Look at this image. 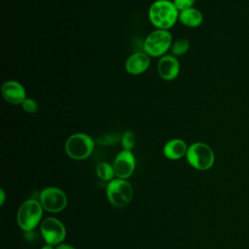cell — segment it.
I'll return each instance as SVG.
<instances>
[{"mask_svg":"<svg viewBox=\"0 0 249 249\" xmlns=\"http://www.w3.org/2000/svg\"><path fill=\"white\" fill-rule=\"evenodd\" d=\"M185 157L189 164L197 170L209 169L215 160L213 150L203 142H195L188 146Z\"/></svg>","mask_w":249,"mask_h":249,"instance_id":"cell-4","label":"cell"},{"mask_svg":"<svg viewBox=\"0 0 249 249\" xmlns=\"http://www.w3.org/2000/svg\"><path fill=\"white\" fill-rule=\"evenodd\" d=\"M188 146L186 142L179 138H173L167 141L162 149L164 157L171 160H176L186 156Z\"/></svg>","mask_w":249,"mask_h":249,"instance_id":"cell-13","label":"cell"},{"mask_svg":"<svg viewBox=\"0 0 249 249\" xmlns=\"http://www.w3.org/2000/svg\"><path fill=\"white\" fill-rule=\"evenodd\" d=\"M148 17L157 29L169 30L177 22L179 11L173 1L156 0L149 8Z\"/></svg>","mask_w":249,"mask_h":249,"instance_id":"cell-1","label":"cell"},{"mask_svg":"<svg viewBox=\"0 0 249 249\" xmlns=\"http://www.w3.org/2000/svg\"><path fill=\"white\" fill-rule=\"evenodd\" d=\"M195 2L196 0H173L174 5L179 12L193 8Z\"/></svg>","mask_w":249,"mask_h":249,"instance_id":"cell-20","label":"cell"},{"mask_svg":"<svg viewBox=\"0 0 249 249\" xmlns=\"http://www.w3.org/2000/svg\"><path fill=\"white\" fill-rule=\"evenodd\" d=\"M118 140H121V136L118 133H109L99 136L96 139V143H98L99 145H112Z\"/></svg>","mask_w":249,"mask_h":249,"instance_id":"cell-18","label":"cell"},{"mask_svg":"<svg viewBox=\"0 0 249 249\" xmlns=\"http://www.w3.org/2000/svg\"><path fill=\"white\" fill-rule=\"evenodd\" d=\"M178 20L187 27L196 28L202 23L203 15L199 10L193 7V8L179 12Z\"/></svg>","mask_w":249,"mask_h":249,"instance_id":"cell-14","label":"cell"},{"mask_svg":"<svg viewBox=\"0 0 249 249\" xmlns=\"http://www.w3.org/2000/svg\"><path fill=\"white\" fill-rule=\"evenodd\" d=\"M5 198H6V194L4 192L3 189L0 190V205H3L5 202Z\"/></svg>","mask_w":249,"mask_h":249,"instance_id":"cell-22","label":"cell"},{"mask_svg":"<svg viewBox=\"0 0 249 249\" xmlns=\"http://www.w3.org/2000/svg\"><path fill=\"white\" fill-rule=\"evenodd\" d=\"M55 249H76L75 247L69 245V244H64V243H60L56 246Z\"/></svg>","mask_w":249,"mask_h":249,"instance_id":"cell-21","label":"cell"},{"mask_svg":"<svg viewBox=\"0 0 249 249\" xmlns=\"http://www.w3.org/2000/svg\"><path fill=\"white\" fill-rule=\"evenodd\" d=\"M22 109L28 113V114H34L38 111V104L37 102L30 97H27L22 103H21Z\"/></svg>","mask_w":249,"mask_h":249,"instance_id":"cell-19","label":"cell"},{"mask_svg":"<svg viewBox=\"0 0 249 249\" xmlns=\"http://www.w3.org/2000/svg\"><path fill=\"white\" fill-rule=\"evenodd\" d=\"M40 203L44 210L51 213H58L66 207L67 197L62 190L49 187L41 192Z\"/></svg>","mask_w":249,"mask_h":249,"instance_id":"cell-7","label":"cell"},{"mask_svg":"<svg viewBox=\"0 0 249 249\" xmlns=\"http://www.w3.org/2000/svg\"><path fill=\"white\" fill-rule=\"evenodd\" d=\"M121 145L123 147V150L131 151L136 143V138L134 132L130 130H125L122 136H121Z\"/></svg>","mask_w":249,"mask_h":249,"instance_id":"cell-17","label":"cell"},{"mask_svg":"<svg viewBox=\"0 0 249 249\" xmlns=\"http://www.w3.org/2000/svg\"><path fill=\"white\" fill-rule=\"evenodd\" d=\"M41 234L47 244L58 245L62 243L66 236V230L64 225L53 217H48L41 223Z\"/></svg>","mask_w":249,"mask_h":249,"instance_id":"cell-8","label":"cell"},{"mask_svg":"<svg viewBox=\"0 0 249 249\" xmlns=\"http://www.w3.org/2000/svg\"><path fill=\"white\" fill-rule=\"evenodd\" d=\"M1 91L4 99L13 105H21L27 98L24 87L16 80L6 81L2 85Z\"/></svg>","mask_w":249,"mask_h":249,"instance_id":"cell-10","label":"cell"},{"mask_svg":"<svg viewBox=\"0 0 249 249\" xmlns=\"http://www.w3.org/2000/svg\"><path fill=\"white\" fill-rule=\"evenodd\" d=\"M106 195L109 201L116 207L127 205L133 196L131 185L125 179H113L106 187Z\"/></svg>","mask_w":249,"mask_h":249,"instance_id":"cell-6","label":"cell"},{"mask_svg":"<svg viewBox=\"0 0 249 249\" xmlns=\"http://www.w3.org/2000/svg\"><path fill=\"white\" fill-rule=\"evenodd\" d=\"M95 141L87 133L71 134L65 142V152L73 160H82L89 158L94 149Z\"/></svg>","mask_w":249,"mask_h":249,"instance_id":"cell-3","label":"cell"},{"mask_svg":"<svg viewBox=\"0 0 249 249\" xmlns=\"http://www.w3.org/2000/svg\"><path fill=\"white\" fill-rule=\"evenodd\" d=\"M180 72V62L172 54H165L160 57L158 61V73L164 81L176 79Z\"/></svg>","mask_w":249,"mask_h":249,"instance_id":"cell-12","label":"cell"},{"mask_svg":"<svg viewBox=\"0 0 249 249\" xmlns=\"http://www.w3.org/2000/svg\"><path fill=\"white\" fill-rule=\"evenodd\" d=\"M96 173L100 179L103 181H108L110 182L111 180L114 179L115 175V170L113 165H111L108 162H100L97 167H96Z\"/></svg>","mask_w":249,"mask_h":249,"instance_id":"cell-16","label":"cell"},{"mask_svg":"<svg viewBox=\"0 0 249 249\" xmlns=\"http://www.w3.org/2000/svg\"><path fill=\"white\" fill-rule=\"evenodd\" d=\"M189 49H190V41L186 38H179L172 43L170 52L172 55H174L175 57H178L187 53Z\"/></svg>","mask_w":249,"mask_h":249,"instance_id":"cell-15","label":"cell"},{"mask_svg":"<svg viewBox=\"0 0 249 249\" xmlns=\"http://www.w3.org/2000/svg\"><path fill=\"white\" fill-rule=\"evenodd\" d=\"M43 207L36 199L25 200L18 208L17 221L19 228L24 231H32L41 221Z\"/></svg>","mask_w":249,"mask_h":249,"instance_id":"cell-5","label":"cell"},{"mask_svg":"<svg viewBox=\"0 0 249 249\" xmlns=\"http://www.w3.org/2000/svg\"><path fill=\"white\" fill-rule=\"evenodd\" d=\"M115 175L120 179L128 178L135 168V157L131 151L122 150L113 162Z\"/></svg>","mask_w":249,"mask_h":249,"instance_id":"cell-9","label":"cell"},{"mask_svg":"<svg viewBox=\"0 0 249 249\" xmlns=\"http://www.w3.org/2000/svg\"><path fill=\"white\" fill-rule=\"evenodd\" d=\"M150 64L151 58L145 52H135L126 58L124 68L128 74L138 76L146 72Z\"/></svg>","mask_w":249,"mask_h":249,"instance_id":"cell-11","label":"cell"},{"mask_svg":"<svg viewBox=\"0 0 249 249\" xmlns=\"http://www.w3.org/2000/svg\"><path fill=\"white\" fill-rule=\"evenodd\" d=\"M173 40L169 30L155 29L145 38L143 52L150 57H161L170 51Z\"/></svg>","mask_w":249,"mask_h":249,"instance_id":"cell-2","label":"cell"},{"mask_svg":"<svg viewBox=\"0 0 249 249\" xmlns=\"http://www.w3.org/2000/svg\"><path fill=\"white\" fill-rule=\"evenodd\" d=\"M41 249H53V245H50V244H46V245H44Z\"/></svg>","mask_w":249,"mask_h":249,"instance_id":"cell-23","label":"cell"}]
</instances>
